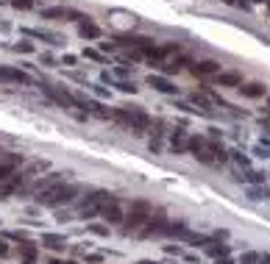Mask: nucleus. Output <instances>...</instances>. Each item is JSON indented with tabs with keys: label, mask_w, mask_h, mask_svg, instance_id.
Instances as JSON below:
<instances>
[{
	"label": "nucleus",
	"mask_w": 270,
	"mask_h": 264,
	"mask_svg": "<svg viewBox=\"0 0 270 264\" xmlns=\"http://www.w3.org/2000/svg\"><path fill=\"white\" fill-rule=\"evenodd\" d=\"M203 250H206V253L212 256V259H220V256H228V245H226V242H220V245H217L215 239H212V242H209Z\"/></svg>",
	"instance_id": "18"
},
{
	"label": "nucleus",
	"mask_w": 270,
	"mask_h": 264,
	"mask_svg": "<svg viewBox=\"0 0 270 264\" xmlns=\"http://www.w3.org/2000/svg\"><path fill=\"white\" fill-rule=\"evenodd\" d=\"M267 201H270V186H267Z\"/></svg>",
	"instance_id": "40"
},
{
	"label": "nucleus",
	"mask_w": 270,
	"mask_h": 264,
	"mask_svg": "<svg viewBox=\"0 0 270 264\" xmlns=\"http://www.w3.org/2000/svg\"><path fill=\"white\" fill-rule=\"evenodd\" d=\"M239 181H245L248 186H265V173H259V170H245V175H239Z\"/></svg>",
	"instance_id": "15"
},
{
	"label": "nucleus",
	"mask_w": 270,
	"mask_h": 264,
	"mask_svg": "<svg viewBox=\"0 0 270 264\" xmlns=\"http://www.w3.org/2000/svg\"><path fill=\"white\" fill-rule=\"evenodd\" d=\"M162 73H164V75H173V73H181V70L175 67L173 61H170V64H164V67H162Z\"/></svg>",
	"instance_id": "29"
},
{
	"label": "nucleus",
	"mask_w": 270,
	"mask_h": 264,
	"mask_svg": "<svg viewBox=\"0 0 270 264\" xmlns=\"http://www.w3.org/2000/svg\"><path fill=\"white\" fill-rule=\"evenodd\" d=\"M148 86H154L156 92H164V95H175V86L167 75H148Z\"/></svg>",
	"instance_id": "10"
},
{
	"label": "nucleus",
	"mask_w": 270,
	"mask_h": 264,
	"mask_svg": "<svg viewBox=\"0 0 270 264\" xmlns=\"http://www.w3.org/2000/svg\"><path fill=\"white\" fill-rule=\"evenodd\" d=\"M84 56H86V58H92V61H103V56H101L98 50H84Z\"/></svg>",
	"instance_id": "30"
},
{
	"label": "nucleus",
	"mask_w": 270,
	"mask_h": 264,
	"mask_svg": "<svg viewBox=\"0 0 270 264\" xmlns=\"http://www.w3.org/2000/svg\"><path fill=\"white\" fill-rule=\"evenodd\" d=\"M17 6H22V9H28V6H31V0H17Z\"/></svg>",
	"instance_id": "34"
},
{
	"label": "nucleus",
	"mask_w": 270,
	"mask_h": 264,
	"mask_svg": "<svg viewBox=\"0 0 270 264\" xmlns=\"http://www.w3.org/2000/svg\"><path fill=\"white\" fill-rule=\"evenodd\" d=\"M117 195H111L109 189H95V192H89V195L81 201V206H78V214H81V220H92V217H101V209L106 206L109 201H114Z\"/></svg>",
	"instance_id": "3"
},
{
	"label": "nucleus",
	"mask_w": 270,
	"mask_h": 264,
	"mask_svg": "<svg viewBox=\"0 0 270 264\" xmlns=\"http://www.w3.org/2000/svg\"><path fill=\"white\" fill-rule=\"evenodd\" d=\"M192 73H195L198 78H209V75H217V73H220V64H217L215 58H203V61L192 64Z\"/></svg>",
	"instance_id": "8"
},
{
	"label": "nucleus",
	"mask_w": 270,
	"mask_h": 264,
	"mask_svg": "<svg viewBox=\"0 0 270 264\" xmlns=\"http://www.w3.org/2000/svg\"><path fill=\"white\" fill-rule=\"evenodd\" d=\"M181 239H184V242L190 245V248H206V245L212 242V237H203V234H195V231H190V228H187V231L181 234Z\"/></svg>",
	"instance_id": "11"
},
{
	"label": "nucleus",
	"mask_w": 270,
	"mask_h": 264,
	"mask_svg": "<svg viewBox=\"0 0 270 264\" xmlns=\"http://www.w3.org/2000/svg\"><path fill=\"white\" fill-rule=\"evenodd\" d=\"M164 253H175V256H181V248H178V245H164Z\"/></svg>",
	"instance_id": "31"
},
{
	"label": "nucleus",
	"mask_w": 270,
	"mask_h": 264,
	"mask_svg": "<svg viewBox=\"0 0 270 264\" xmlns=\"http://www.w3.org/2000/svg\"><path fill=\"white\" fill-rule=\"evenodd\" d=\"M101 217L109 222V225H120V222H123V217H126V211H123V206H120V197L109 201L106 206L101 209Z\"/></svg>",
	"instance_id": "6"
},
{
	"label": "nucleus",
	"mask_w": 270,
	"mask_h": 264,
	"mask_svg": "<svg viewBox=\"0 0 270 264\" xmlns=\"http://www.w3.org/2000/svg\"><path fill=\"white\" fill-rule=\"evenodd\" d=\"M45 92H48V95L53 97L56 103L67 106V109H70V106H75V103H78V101H75L73 95H70V92H62V89H50V86H45Z\"/></svg>",
	"instance_id": "13"
},
{
	"label": "nucleus",
	"mask_w": 270,
	"mask_h": 264,
	"mask_svg": "<svg viewBox=\"0 0 270 264\" xmlns=\"http://www.w3.org/2000/svg\"><path fill=\"white\" fill-rule=\"evenodd\" d=\"M243 3H248V6H251V3H265V0H243Z\"/></svg>",
	"instance_id": "36"
},
{
	"label": "nucleus",
	"mask_w": 270,
	"mask_h": 264,
	"mask_svg": "<svg viewBox=\"0 0 270 264\" xmlns=\"http://www.w3.org/2000/svg\"><path fill=\"white\" fill-rule=\"evenodd\" d=\"M81 192V186L78 184H70V186H53V189H48V192H42L39 195V203H45V206H58V203H70V201H75V195Z\"/></svg>",
	"instance_id": "4"
},
{
	"label": "nucleus",
	"mask_w": 270,
	"mask_h": 264,
	"mask_svg": "<svg viewBox=\"0 0 270 264\" xmlns=\"http://www.w3.org/2000/svg\"><path fill=\"white\" fill-rule=\"evenodd\" d=\"M137 264H159V261H137Z\"/></svg>",
	"instance_id": "37"
},
{
	"label": "nucleus",
	"mask_w": 270,
	"mask_h": 264,
	"mask_svg": "<svg viewBox=\"0 0 270 264\" xmlns=\"http://www.w3.org/2000/svg\"><path fill=\"white\" fill-rule=\"evenodd\" d=\"M192 103L198 106V111H206V109H209V103H212V101H209L206 95H198V92H195V95H192Z\"/></svg>",
	"instance_id": "25"
},
{
	"label": "nucleus",
	"mask_w": 270,
	"mask_h": 264,
	"mask_svg": "<svg viewBox=\"0 0 270 264\" xmlns=\"http://www.w3.org/2000/svg\"><path fill=\"white\" fill-rule=\"evenodd\" d=\"M0 75H3V78H9V81H25V75H22V73H14V70H3Z\"/></svg>",
	"instance_id": "26"
},
{
	"label": "nucleus",
	"mask_w": 270,
	"mask_h": 264,
	"mask_svg": "<svg viewBox=\"0 0 270 264\" xmlns=\"http://www.w3.org/2000/svg\"><path fill=\"white\" fill-rule=\"evenodd\" d=\"M267 103H270V97H267Z\"/></svg>",
	"instance_id": "41"
},
{
	"label": "nucleus",
	"mask_w": 270,
	"mask_h": 264,
	"mask_svg": "<svg viewBox=\"0 0 270 264\" xmlns=\"http://www.w3.org/2000/svg\"><path fill=\"white\" fill-rule=\"evenodd\" d=\"M215 264H234L231 256H220V259H215Z\"/></svg>",
	"instance_id": "32"
},
{
	"label": "nucleus",
	"mask_w": 270,
	"mask_h": 264,
	"mask_svg": "<svg viewBox=\"0 0 270 264\" xmlns=\"http://www.w3.org/2000/svg\"><path fill=\"white\" fill-rule=\"evenodd\" d=\"M109 120H114L117 125H123L126 131L137 134V137L148 134L151 125H154L151 114L142 109V106H117V109H111V117H109Z\"/></svg>",
	"instance_id": "1"
},
{
	"label": "nucleus",
	"mask_w": 270,
	"mask_h": 264,
	"mask_svg": "<svg viewBox=\"0 0 270 264\" xmlns=\"http://www.w3.org/2000/svg\"><path fill=\"white\" fill-rule=\"evenodd\" d=\"M237 89H239V95H243V97H251V101H256V97H265V86L256 84V81H251V84H239Z\"/></svg>",
	"instance_id": "12"
},
{
	"label": "nucleus",
	"mask_w": 270,
	"mask_h": 264,
	"mask_svg": "<svg viewBox=\"0 0 270 264\" xmlns=\"http://www.w3.org/2000/svg\"><path fill=\"white\" fill-rule=\"evenodd\" d=\"M265 6H267V11H270V0H265Z\"/></svg>",
	"instance_id": "39"
},
{
	"label": "nucleus",
	"mask_w": 270,
	"mask_h": 264,
	"mask_svg": "<svg viewBox=\"0 0 270 264\" xmlns=\"http://www.w3.org/2000/svg\"><path fill=\"white\" fill-rule=\"evenodd\" d=\"M78 34H81L84 39H101V34H103V31H101V28H98L92 20H84V22L78 25Z\"/></svg>",
	"instance_id": "14"
},
{
	"label": "nucleus",
	"mask_w": 270,
	"mask_h": 264,
	"mask_svg": "<svg viewBox=\"0 0 270 264\" xmlns=\"http://www.w3.org/2000/svg\"><path fill=\"white\" fill-rule=\"evenodd\" d=\"M228 161H237L243 170H248V167H251V158H248V156H243L239 150H228Z\"/></svg>",
	"instance_id": "21"
},
{
	"label": "nucleus",
	"mask_w": 270,
	"mask_h": 264,
	"mask_svg": "<svg viewBox=\"0 0 270 264\" xmlns=\"http://www.w3.org/2000/svg\"><path fill=\"white\" fill-rule=\"evenodd\" d=\"M151 203L148 201H142V197H139V201H131V206H128V214L123 217V222H120V231L126 234H137L139 228L145 225V222H148V217H151Z\"/></svg>",
	"instance_id": "2"
},
{
	"label": "nucleus",
	"mask_w": 270,
	"mask_h": 264,
	"mask_svg": "<svg viewBox=\"0 0 270 264\" xmlns=\"http://www.w3.org/2000/svg\"><path fill=\"white\" fill-rule=\"evenodd\" d=\"M48 264H64V261H58V259H53V261H48Z\"/></svg>",
	"instance_id": "38"
},
{
	"label": "nucleus",
	"mask_w": 270,
	"mask_h": 264,
	"mask_svg": "<svg viewBox=\"0 0 270 264\" xmlns=\"http://www.w3.org/2000/svg\"><path fill=\"white\" fill-rule=\"evenodd\" d=\"M75 61H78V58H75V56H70V53H67V56H64V64H70V67H73Z\"/></svg>",
	"instance_id": "33"
},
{
	"label": "nucleus",
	"mask_w": 270,
	"mask_h": 264,
	"mask_svg": "<svg viewBox=\"0 0 270 264\" xmlns=\"http://www.w3.org/2000/svg\"><path fill=\"white\" fill-rule=\"evenodd\" d=\"M262 264H270V253H262Z\"/></svg>",
	"instance_id": "35"
},
{
	"label": "nucleus",
	"mask_w": 270,
	"mask_h": 264,
	"mask_svg": "<svg viewBox=\"0 0 270 264\" xmlns=\"http://www.w3.org/2000/svg\"><path fill=\"white\" fill-rule=\"evenodd\" d=\"M170 153L175 156H184L187 153V134H184V125H178L170 137Z\"/></svg>",
	"instance_id": "9"
},
{
	"label": "nucleus",
	"mask_w": 270,
	"mask_h": 264,
	"mask_svg": "<svg viewBox=\"0 0 270 264\" xmlns=\"http://www.w3.org/2000/svg\"><path fill=\"white\" fill-rule=\"evenodd\" d=\"M45 245L53 248V250H62L64 248V237H53V234H48V237H45Z\"/></svg>",
	"instance_id": "24"
},
{
	"label": "nucleus",
	"mask_w": 270,
	"mask_h": 264,
	"mask_svg": "<svg viewBox=\"0 0 270 264\" xmlns=\"http://www.w3.org/2000/svg\"><path fill=\"white\" fill-rule=\"evenodd\" d=\"M239 264H262V253H256V250H245Z\"/></svg>",
	"instance_id": "22"
},
{
	"label": "nucleus",
	"mask_w": 270,
	"mask_h": 264,
	"mask_svg": "<svg viewBox=\"0 0 270 264\" xmlns=\"http://www.w3.org/2000/svg\"><path fill=\"white\" fill-rule=\"evenodd\" d=\"M173 53H181V45L178 42H164V45H154L148 53V58H151V64H159L167 56H173Z\"/></svg>",
	"instance_id": "7"
},
{
	"label": "nucleus",
	"mask_w": 270,
	"mask_h": 264,
	"mask_svg": "<svg viewBox=\"0 0 270 264\" xmlns=\"http://www.w3.org/2000/svg\"><path fill=\"white\" fill-rule=\"evenodd\" d=\"M103 81H109L111 86H117L120 92H128V95H134V92H137V86H134L131 81H111V78H109V73H103Z\"/></svg>",
	"instance_id": "19"
},
{
	"label": "nucleus",
	"mask_w": 270,
	"mask_h": 264,
	"mask_svg": "<svg viewBox=\"0 0 270 264\" xmlns=\"http://www.w3.org/2000/svg\"><path fill=\"white\" fill-rule=\"evenodd\" d=\"M248 195H251V201H265L267 189L265 186H248Z\"/></svg>",
	"instance_id": "23"
},
{
	"label": "nucleus",
	"mask_w": 270,
	"mask_h": 264,
	"mask_svg": "<svg viewBox=\"0 0 270 264\" xmlns=\"http://www.w3.org/2000/svg\"><path fill=\"white\" fill-rule=\"evenodd\" d=\"M215 81L220 86H239V84H243V75H239V73H217Z\"/></svg>",
	"instance_id": "16"
},
{
	"label": "nucleus",
	"mask_w": 270,
	"mask_h": 264,
	"mask_svg": "<svg viewBox=\"0 0 270 264\" xmlns=\"http://www.w3.org/2000/svg\"><path fill=\"white\" fill-rule=\"evenodd\" d=\"M86 114H95V117H101V120H109V117H111V111H109V109H103L101 103H95V101H92V103H86Z\"/></svg>",
	"instance_id": "20"
},
{
	"label": "nucleus",
	"mask_w": 270,
	"mask_h": 264,
	"mask_svg": "<svg viewBox=\"0 0 270 264\" xmlns=\"http://www.w3.org/2000/svg\"><path fill=\"white\" fill-rule=\"evenodd\" d=\"M89 234H98V237H109V228H106V225H89Z\"/></svg>",
	"instance_id": "27"
},
{
	"label": "nucleus",
	"mask_w": 270,
	"mask_h": 264,
	"mask_svg": "<svg viewBox=\"0 0 270 264\" xmlns=\"http://www.w3.org/2000/svg\"><path fill=\"white\" fill-rule=\"evenodd\" d=\"M228 237H231V234H228L226 228H217V231L212 234V239H215V242H220V239H228Z\"/></svg>",
	"instance_id": "28"
},
{
	"label": "nucleus",
	"mask_w": 270,
	"mask_h": 264,
	"mask_svg": "<svg viewBox=\"0 0 270 264\" xmlns=\"http://www.w3.org/2000/svg\"><path fill=\"white\" fill-rule=\"evenodd\" d=\"M206 148V137H201V134H198V137H187V153L190 156H195L198 150H203Z\"/></svg>",
	"instance_id": "17"
},
{
	"label": "nucleus",
	"mask_w": 270,
	"mask_h": 264,
	"mask_svg": "<svg viewBox=\"0 0 270 264\" xmlns=\"http://www.w3.org/2000/svg\"><path fill=\"white\" fill-rule=\"evenodd\" d=\"M164 228H167V220L162 214H156V217L151 214L148 222L139 228V237H164Z\"/></svg>",
	"instance_id": "5"
}]
</instances>
